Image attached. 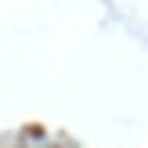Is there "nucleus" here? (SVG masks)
Here are the masks:
<instances>
[]
</instances>
